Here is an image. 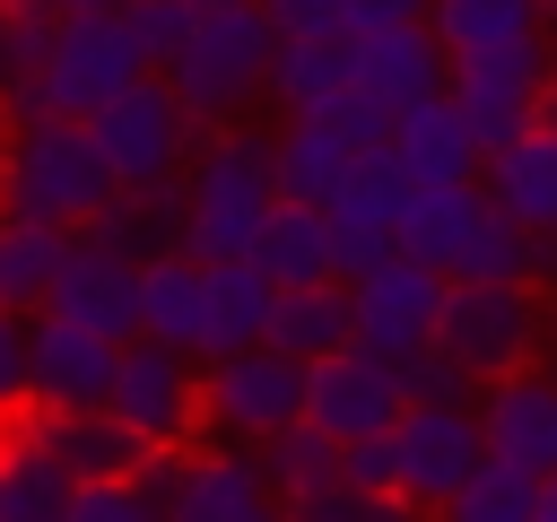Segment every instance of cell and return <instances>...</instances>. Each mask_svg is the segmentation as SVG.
Listing matches in <instances>:
<instances>
[{
    "label": "cell",
    "mask_w": 557,
    "mask_h": 522,
    "mask_svg": "<svg viewBox=\"0 0 557 522\" xmlns=\"http://www.w3.org/2000/svg\"><path fill=\"white\" fill-rule=\"evenodd\" d=\"M113 183L122 174H113L104 139L70 113H26V122L0 130V209H17V217H44V226L78 235L113 200Z\"/></svg>",
    "instance_id": "6da1fadb"
},
{
    "label": "cell",
    "mask_w": 557,
    "mask_h": 522,
    "mask_svg": "<svg viewBox=\"0 0 557 522\" xmlns=\"http://www.w3.org/2000/svg\"><path fill=\"white\" fill-rule=\"evenodd\" d=\"M278 209V174H270V139L209 122L191 165H183V252L191 261H235L252 252L261 217Z\"/></svg>",
    "instance_id": "7a4b0ae2"
},
{
    "label": "cell",
    "mask_w": 557,
    "mask_h": 522,
    "mask_svg": "<svg viewBox=\"0 0 557 522\" xmlns=\"http://www.w3.org/2000/svg\"><path fill=\"white\" fill-rule=\"evenodd\" d=\"M200 9V0H191ZM270 52H278V26L261 0H235V9H200L183 52L165 61L174 96L200 113V122H235L252 96H270Z\"/></svg>",
    "instance_id": "3957f363"
},
{
    "label": "cell",
    "mask_w": 557,
    "mask_h": 522,
    "mask_svg": "<svg viewBox=\"0 0 557 522\" xmlns=\"http://www.w3.org/2000/svg\"><path fill=\"white\" fill-rule=\"evenodd\" d=\"M131 78H148V52L131 44L122 9H104V17H61V35H52L44 70L9 96V122H26V113H70V122H96V113H104Z\"/></svg>",
    "instance_id": "277c9868"
},
{
    "label": "cell",
    "mask_w": 557,
    "mask_h": 522,
    "mask_svg": "<svg viewBox=\"0 0 557 522\" xmlns=\"http://www.w3.org/2000/svg\"><path fill=\"white\" fill-rule=\"evenodd\" d=\"M305 418V357L287 348H235V357H200V435L218 444H261L278 426Z\"/></svg>",
    "instance_id": "5b68a950"
},
{
    "label": "cell",
    "mask_w": 557,
    "mask_h": 522,
    "mask_svg": "<svg viewBox=\"0 0 557 522\" xmlns=\"http://www.w3.org/2000/svg\"><path fill=\"white\" fill-rule=\"evenodd\" d=\"M96 139H104V157H113V174L122 183H165V174H183L191 165V148H200V113L174 96V78L165 70H148V78H131L96 122H87Z\"/></svg>",
    "instance_id": "8992f818"
},
{
    "label": "cell",
    "mask_w": 557,
    "mask_h": 522,
    "mask_svg": "<svg viewBox=\"0 0 557 522\" xmlns=\"http://www.w3.org/2000/svg\"><path fill=\"white\" fill-rule=\"evenodd\" d=\"M435 348H444V357H461L479 383H496V374L531 365V348H540L531 278H453V287H444Z\"/></svg>",
    "instance_id": "52a82bcc"
},
{
    "label": "cell",
    "mask_w": 557,
    "mask_h": 522,
    "mask_svg": "<svg viewBox=\"0 0 557 522\" xmlns=\"http://www.w3.org/2000/svg\"><path fill=\"white\" fill-rule=\"evenodd\" d=\"M453 96L461 113L479 122L487 148H505L513 130H531L557 96V61H548V35H513V44H487V52H453Z\"/></svg>",
    "instance_id": "ba28073f"
},
{
    "label": "cell",
    "mask_w": 557,
    "mask_h": 522,
    "mask_svg": "<svg viewBox=\"0 0 557 522\" xmlns=\"http://www.w3.org/2000/svg\"><path fill=\"white\" fill-rule=\"evenodd\" d=\"M104 409L131 418L148 444H191L200 435V348H174V339H148V331L122 339Z\"/></svg>",
    "instance_id": "9c48e42d"
},
{
    "label": "cell",
    "mask_w": 557,
    "mask_h": 522,
    "mask_svg": "<svg viewBox=\"0 0 557 522\" xmlns=\"http://www.w3.org/2000/svg\"><path fill=\"white\" fill-rule=\"evenodd\" d=\"M392 452H400V496H418L426 513H444L461 496V478L487 461L479 400H409L392 418Z\"/></svg>",
    "instance_id": "30bf717a"
},
{
    "label": "cell",
    "mask_w": 557,
    "mask_h": 522,
    "mask_svg": "<svg viewBox=\"0 0 557 522\" xmlns=\"http://www.w3.org/2000/svg\"><path fill=\"white\" fill-rule=\"evenodd\" d=\"M444 270L435 261H418V252H383L374 270H357L348 278V304H357V348H374V357H409V348H426L435 339V322H444Z\"/></svg>",
    "instance_id": "8fae6325"
},
{
    "label": "cell",
    "mask_w": 557,
    "mask_h": 522,
    "mask_svg": "<svg viewBox=\"0 0 557 522\" xmlns=\"http://www.w3.org/2000/svg\"><path fill=\"white\" fill-rule=\"evenodd\" d=\"M409 165L392 157V148H366L357 165H348V183L322 200V217H331V244H339V278H357V270H374L383 252H400V209H409Z\"/></svg>",
    "instance_id": "7c38bea8"
},
{
    "label": "cell",
    "mask_w": 557,
    "mask_h": 522,
    "mask_svg": "<svg viewBox=\"0 0 557 522\" xmlns=\"http://www.w3.org/2000/svg\"><path fill=\"white\" fill-rule=\"evenodd\" d=\"M400 409H409V391H400V365H392V357H374V348H357V339L305 365V418H313L322 435H339V444H357V435H383Z\"/></svg>",
    "instance_id": "4fadbf2b"
},
{
    "label": "cell",
    "mask_w": 557,
    "mask_h": 522,
    "mask_svg": "<svg viewBox=\"0 0 557 522\" xmlns=\"http://www.w3.org/2000/svg\"><path fill=\"white\" fill-rule=\"evenodd\" d=\"M113 357H122V339L44 304L26 322V409H96L113 391Z\"/></svg>",
    "instance_id": "5bb4252c"
},
{
    "label": "cell",
    "mask_w": 557,
    "mask_h": 522,
    "mask_svg": "<svg viewBox=\"0 0 557 522\" xmlns=\"http://www.w3.org/2000/svg\"><path fill=\"white\" fill-rule=\"evenodd\" d=\"M44 304L70 313V322H87V331H104V339H139V261L113 252V244H96V235H70Z\"/></svg>",
    "instance_id": "9a60e30c"
},
{
    "label": "cell",
    "mask_w": 557,
    "mask_h": 522,
    "mask_svg": "<svg viewBox=\"0 0 557 522\" xmlns=\"http://www.w3.org/2000/svg\"><path fill=\"white\" fill-rule=\"evenodd\" d=\"M444 87H453V52H444V35H435L426 17L357 35V96H374V104H383L392 122H400L409 104L444 96Z\"/></svg>",
    "instance_id": "2e32d148"
},
{
    "label": "cell",
    "mask_w": 557,
    "mask_h": 522,
    "mask_svg": "<svg viewBox=\"0 0 557 522\" xmlns=\"http://www.w3.org/2000/svg\"><path fill=\"white\" fill-rule=\"evenodd\" d=\"M479 426H487L496 461H522L531 478H548L557 470V374L513 365V374L479 383Z\"/></svg>",
    "instance_id": "e0dca14e"
},
{
    "label": "cell",
    "mask_w": 557,
    "mask_h": 522,
    "mask_svg": "<svg viewBox=\"0 0 557 522\" xmlns=\"http://www.w3.org/2000/svg\"><path fill=\"white\" fill-rule=\"evenodd\" d=\"M165 522H287V496L270 487L252 444H218V452H191Z\"/></svg>",
    "instance_id": "ac0fdd59"
},
{
    "label": "cell",
    "mask_w": 557,
    "mask_h": 522,
    "mask_svg": "<svg viewBox=\"0 0 557 522\" xmlns=\"http://www.w3.org/2000/svg\"><path fill=\"white\" fill-rule=\"evenodd\" d=\"M392 157L409 165V183H479L487 174V139H479V122L461 113L453 87L392 122Z\"/></svg>",
    "instance_id": "d6986e66"
},
{
    "label": "cell",
    "mask_w": 557,
    "mask_h": 522,
    "mask_svg": "<svg viewBox=\"0 0 557 522\" xmlns=\"http://www.w3.org/2000/svg\"><path fill=\"white\" fill-rule=\"evenodd\" d=\"M17 426L44 435V444L70 461V478H131V470L157 452V444H148L131 418H113L104 400H96V409H26Z\"/></svg>",
    "instance_id": "ffe728a7"
},
{
    "label": "cell",
    "mask_w": 557,
    "mask_h": 522,
    "mask_svg": "<svg viewBox=\"0 0 557 522\" xmlns=\"http://www.w3.org/2000/svg\"><path fill=\"white\" fill-rule=\"evenodd\" d=\"M357 87V35L322 26V35H278L270 52V104L278 113H322L331 96Z\"/></svg>",
    "instance_id": "44dd1931"
},
{
    "label": "cell",
    "mask_w": 557,
    "mask_h": 522,
    "mask_svg": "<svg viewBox=\"0 0 557 522\" xmlns=\"http://www.w3.org/2000/svg\"><path fill=\"white\" fill-rule=\"evenodd\" d=\"M270 304H278V278L235 252V261H209V304H200V357H235V348H261L270 339Z\"/></svg>",
    "instance_id": "7402d4cb"
},
{
    "label": "cell",
    "mask_w": 557,
    "mask_h": 522,
    "mask_svg": "<svg viewBox=\"0 0 557 522\" xmlns=\"http://www.w3.org/2000/svg\"><path fill=\"white\" fill-rule=\"evenodd\" d=\"M78 235H96V244H113V252H131V261L183 252V174H165V183H113V200H104Z\"/></svg>",
    "instance_id": "603a6c76"
},
{
    "label": "cell",
    "mask_w": 557,
    "mask_h": 522,
    "mask_svg": "<svg viewBox=\"0 0 557 522\" xmlns=\"http://www.w3.org/2000/svg\"><path fill=\"white\" fill-rule=\"evenodd\" d=\"M487 209H496V191H487V183H418V191H409V209H400V252H418V261H435V270L453 278Z\"/></svg>",
    "instance_id": "cb8c5ba5"
},
{
    "label": "cell",
    "mask_w": 557,
    "mask_h": 522,
    "mask_svg": "<svg viewBox=\"0 0 557 522\" xmlns=\"http://www.w3.org/2000/svg\"><path fill=\"white\" fill-rule=\"evenodd\" d=\"M531 235H557V122L540 113L531 130H513L505 148H487V174H479Z\"/></svg>",
    "instance_id": "d4e9b609"
},
{
    "label": "cell",
    "mask_w": 557,
    "mask_h": 522,
    "mask_svg": "<svg viewBox=\"0 0 557 522\" xmlns=\"http://www.w3.org/2000/svg\"><path fill=\"white\" fill-rule=\"evenodd\" d=\"M366 148H348L322 113H287L278 122V139H270V174H278V200H331L339 183H348V165H357Z\"/></svg>",
    "instance_id": "484cf974"
},
{
    "label": "cell",
    "mask_w": 557,
    "mask_h": 522,
    "mask_svg": "<svg viewBox=\"0 0 557 522\" xmlns=\"http://www.w3.org/2000/svg\"><path fill=\"white\" fill-rule=\"evenodd\" d=\"M70 496H78L70 461L44 435L9 426V444H0V522H70Z\"/></svg>",
    "instance_id": "4316f807"
},
{
    "label": "cell",
    "mask_w": 557,
    "mask_h": 522,
    "mask_svg": "<svg viewBox=\"0 0 557 522\" xmlns=\"http://www.w3.org/2000/svg\"><path fill=\"white\" fill-rule=\"evenodd\" d=\"M357 339V304H348V278H305V287H278V304H270V348H287V357H331V348H348Z\"/></svg>",
    "instance_id": "83f0119b"
},
{
    "label": "cell",
    "mask_w": 557,
    "mask_h": 522,
    "mask_svg": "<svg viewBox=\"0 0 557 522\" xmlns=\"http://www.w3.org/2000/svg\"><path fill=\"white\" fill-rule=\"evenodd\" d=\"M252 261L278 278V287H305V278H339V244H331V217L313 200H278L252 235Z\"/></svg>",
    "instance_id": "f1b7e54d"
},
{
    "label": "cell",
    "mask_w": 557,
    "mask_h": 522,
    "mask_svg": "<svg viewBox=\"0 0 557 522\" xmlns=\"http://www.w3.org/2000/svg\"><path fill=\"white\" fill-rule=\"evenodd\" d=\"M200 304H209V261H191V252L139 261V331L148 339L200 348Z\"/></svg>",
    "instance_id": "f546056e"
},
{
    "label": "cell",
    "mask_w": 557,
    "mask_h": 522,
    "mask_svg": "<svg viewBox=\"0 0 557 522\" xmlns=\"http://www.w3.org/2000/svg\"><path fill=\"white\" fill-rule=\"evenodd\" d=\"M61 252H70V226H44V217L0 209V304L9 313H44Z\"/></svg>",
    "instance_id": "4dcf8cb0"
},
{
    "label": "cell",
    "mask_w": 557,
    "mask_h": 522,
    "mask_svg": "<svg viewBox=\"0 0 557 522\" xmlns=\"http://www.w3.org/2000/svg\"><path fill=\"white\" fill-rule=\"evenodd\" d=\"M261 452V470H270V487L296 505V496H322V487H339V435H322L313 418H296V426H278V435H261L252 444Z\"/></svg>",
    "instance_id": "1f68e13d"
},
{
    "label": "cell",
    "mask_w": 557,
    "mask_h": 522,
    "mask_svg": "<svg viewBox=\"0 0 557 522\" xmlns=\"http://www.w3.org/2000/svg\"><path fill=\"white\" fill-rule=\"evenodd\" d=\"M548 0H435L426 26L444 35V52H487V44H513V35H540Z\"/></svg>",
    "instance_id": "d6a6232c"
},
{
    "label": "cell",
    "mask_w": 557,
    "mask_h": 522,
    "mask_svg": "<svg viewBox=\"0 0 557 522\" xmlns=\"http://www.w3.org/2000/svg\"><path fill=\"white\" fill-rule=\"evenodd\" d=\"M540 513V478L522 470V461H479L470 478H461V496L444 505V522H531Z\"/></svg>",
    "instance_id": "836d02e7"
},
{
    "label": "cell",
    "mask_w": 557,
    "mask_h": 522,
    "mask_svg": "<svg viewBox=\"0 0 557 522\" xmlns=\"http://www.w3.org/2000/svg\"><path fill=\"white\" fill-rule=\"evenodd\" d=\"M287 522H435V513H426L418 496H400V487L374 496V487H348V478H339V487H322V496H296Z\"/></svg>",
    "instance_id": "e575fe53"
},
{
    "label": "cell",
    "mask_w": 557,
    "mask_h": 522,
    "mask_svg": "<svg viewBox=\"0 0 557 522\" xmlns=\"http://www.w3.org/2000/svg\"><path fill=\"white\" fill-rule=\"evenodd\" d=\"M392 365H400V391H409V400H479V374H470L461 357H444L435 339L409 348V357H392Z\"/></svg>",
    "instance_id": "d590c367"
},
{
    "label": "cell",
    "mask_w": 557,
    "mask_h": 522,
    "mask_svg": "<svg viewBox=\"0 0 557 522\" xmlns=\"http://www.w3.org/2000/svg\"><path fill=\"white\" fill-rule=\"evenodd\" d=\"M191 17H200L191 0H131V9H122V26H131V44L148 52V70H165V61L183 52V35H191Z\"/></svg>",
    "instance_id": "8d00e7d4"
},
{
    "label": "cell",
    "mask_w": 557,
    "mask_h": 522,
    "mask_svg": "<svg viewBox=\"0 0 557 522\" xmlns=\"http://www.w3.org/2000/svg\"><path fill=\"white\" fill-rule=\"evenodd\" d=\"M70 522H165V513L139 496V478H78Z\"/></svg>",
    "instance_id": "74e56055"
},
{
    "label": "cell",
    "mask_w": 557,
    "mask_h": 522,
    "mask_svg": "<svg viewBox=\"0 0 557 522\" xmlns=\"http://www.w3.org/2000/svg\"><path fill=\"white\" fill-rule=\"evenodd\" d=\"M26 322L35 313H9L0 304V426L26 418Z\"/></svg>",
    "instance_id": "f35d334b"
},
{
    "label": "cell",
    "mask_w": 557,
    "mask_h": 522,
    "mask_svg": "<svg viewBox=\"0 0 557 522\" xmlns=\"http://www.w3.org/2000/svg\"><path fill=\"white\" fill-rule=\"evenodd\" d=\"M322 122H331L348 148H392V113H383L374 96H357V87H348V96H331V104H322Z\"/></svg>",
    "instance_id": "ab89813d"
},
{
    "label": "cell",
    "mask_w": 557,
    "mask_h": 522,
    "mask_svg": "<svg viewBox=\"0 0 557 522\" xmlns=\"http://www.w3.org/2000/svg\"><path fill=\"white\" fill-rule=\"evenodd\" d=\"M339 478H348V487H374V496H383V487H400V452H392V426H383V435H357V444L339 452Z\"/></svg>",
    "instance_id": "60d3db41"
},
{
    "label": "cell",
    "mask_w": 557,
    "mask_h": 522,
    "mask_svg": "<svg viewBox=\"0 0 557 522\" xmlns=\"http://www.w3.org/2000/svg\"><path fill=\"white\" fill-rule=\"evenodd\" d=\"M435 0H339V26L348 35H374V26H409V17H426Z\"/></svg>",
    "instance_id": "b9f144b4"
},
{
    "label": "cell",
    "mask_w": 557,
    "mask_h": 522,
    "mask_svg": "<svg viewBox=\"0 0 557 522\" xmlns=\"http://www.w3.org/2000/svg\"><path fill=\"white\" fill-rule=\"evenodd\" d=\"M261 9H270L278 35H322V26H339V0H261Z\"/></svg>",
    "instance_id": "7bdbcfd3"
},
{
    "label": "cell",
    "mask_w": 557,
    "mask_h": 522,
    "mask_svg": "<svg viewBox=\"0 0 557 522\" xmlns=\"http://www.w3.org/2000/svg\"><path fill=\"white\" fill-rule=\"evenodd\" d=\"M26 78H35V61H26V44H17V17H9V0H0V104H9Z\"/></svg>",
    "instance_id": "ee69618b"
},
{
    "label": "cell",
    "mask_w": 557,
    "mask_h": 522,
    "mask_svg": "<svg viewBox=\"0 0 557 522\" xmlns=\"http://www.w3.org/2000/svg\"><path fill=\"white\" fill-rule=\"evenodd\" d=\"M531 522H557V470L540 478V513H531Z\"/></svg>",
    "instance_id": "f6af8a7d"
},
{
    "label": "cell",
    "mask_w": 557,
    "mask_h": 522,
    "mask_svg": "<svg viewBox=\"0 0 557 522\" xmlns=\"http://www.w3.org/2000/svg\"><path fill=\"white\" fill-rule=\"evenodd\" d=\"M70 17H104V9H122V0H61Z\"/></svg>",
    "instance_id": "bcb514c9"
},
{
    "label": "cell",
    "mask_w": 557,
    "mask_h": 522,
    "mask_svg": "<svg viewBox=\"0 0 557 522\" xmlns=\"http://www.w3.org/2000/svg\"><path fill=\"white\" fill-rule=\"evenodd\" d=\"M548 122H557V96H548Z\"/></svg>",
    "instance_id": "7dc6e473"
},
{
    "label": "cell",
    "mask_w": 557,
    "mask_h": 522,
    "mask_svg": "<svg viewBox=\"0 0 557 522\" xmlns=\"http://www.w3.org/2000/svg\"><path fill=\"white\" fill-rule=\"evenodd\" d=\"M122 9H131V0H122Z\"/></svg>",
    "instance_id": "c3c4849f"
}]
</instances>
